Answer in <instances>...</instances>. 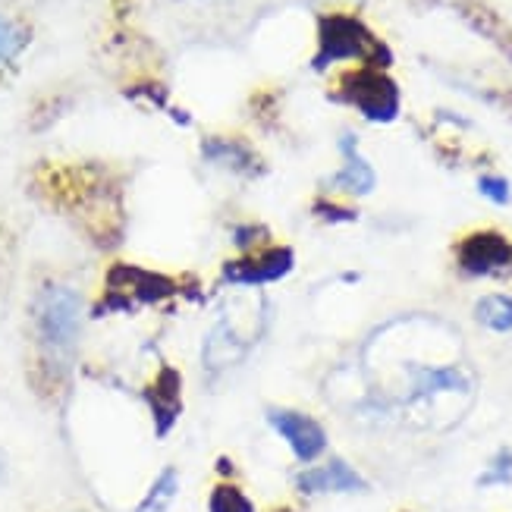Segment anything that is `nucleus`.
Instances as JSON below:
<instances>
[{
	"mask_svg": "<svg viewBox=\"0 0 512 512\" xmlns=\"http://www.w3.org/2000/svg\"><path fill=\"white\" fill-rule=\"evenodd\" d=\"M214 472H217V478H220V481H233V478H236V465H233V459H230V456H217Z\"/></svg>",
	"mask_w": 512,
	"mask_h": 512,
	"instance_id": "obj_23",
	"label": "nucleus"
},
{
	"mask_svg": "<svg viewBox=\"0 0 512 512\" xmlns=\"http://www.w3.org/2000/svg\"><path fill=\"white\" fill-rule=\"evenodd\" d=\"M85 318H88V308L76 286L48 283L35 293L32 327H35V343H38V362L51 377H57V381L73 368Z\"/></svg>",
	"mask_w": 512,
	"mask_h": 512,
	"instance_id": "obj_1",
	"label": "nucleus"
},
{
	"mask_svg": "<svg viewBox=\"0 0 512 512\" xmlns=\"http://www.w3.org/2000/svg\"><path fill=\"white\" fill-rule=\"evenodd\" d=\"M311 214H315L321 224H355V220H359V211L352 205L337 202V198H330V195L315 198V202H311Z\"/></svg>",
	"mask_w": 512,
	"mask_h": 512,
	"instance_id": "obj_19",
	"label": "nucleus"
},
{
	"mask_svg": "<svg viewBox=\"0 0 512 512\" xmlns=\"http://www.w3.org/2000/svg\"><path fill=\"white\" fill-rule=\"evenodd\" d=\"M271 512H296L293 506H277V509H271Z\"/></svg>",
	"mask_w": 512,
	"mask_h": 512,
	"instance_id": "obj_26",
	"label": "nucleus"
},
{
	"mask_svg": "<svg viewBox=\"0 0 512 512\" xmlns=\"http://www.w3.org/2000/svg\"><path fill=\"white\" fill-rule=\"evenodd\" d=\"M202 161L217 167V170H227L239 180H261L267 173V164L261 154L246 142V139H233V136H205L202 139Z\"/></svg>",
	"mask_w": 512,
	"mask_h": 512,
	"instance_id": "obj_10",
	"label": "nucleus"
},
{
	"mask_svg": "<svg viewBox=\"0 0 512 512\" xmlns=\"http://www.w3.org/2000/svg\"><path fill=\"white\" fill-rule=\"evenodd\" d=\"M497 484H512V450L509 447L497 450L478 478V487H497Z\"/></svg>",
	"mask_w": 512,
	"mask_h": 512,
	"instance_id": "obj_20",
	"label": "nucleus"
},
{
	"mask_svg": "<svg viewBox=\"0 0 512 512\" xmlns=\"http://www.w3.org/2000/svg\"><path fill=\"white\" fill-rule=\"evenodd\" d=\"M180 296L186 299V277H173L129 261H114L104 274L101 296L88 308V318L136 315L142 308H158Z\"/></svg>",
	"mask_w": 512,
	"mask_h": 512,
	"instance_id": "obj_2",
	"label": "nucleus"
},
{
	"mask_svg": "<svg viewBox=\"0 0 512 512\" xmlns=\"http://www.w3.org/2000/svg\"><path fill=\"white\" fill-rule=\"evenodd\" d=\"M271 242H274V233L267 224H261V220H242V224L230 230V246L236 249V255H252L264 246H271Z\"/></svg>",
	"mask_w": 512,
	"mask_h": 512,
	"instance_id": "obj_18",
	"label": "nucleus"
},
{
	"mask_svg": "<svg viewBox=\"0 0 512 512\" xmlns=\"http://www.w3.org/2000/svg\"><path fill=\"white\" fill-rule=\"evenodd\" d=\"M296 491L302 497H321V494H365L368 481L362 478V472L349 465L346 459L333 456L327 462H315L302 469L296 475Z\"/></svg>",
	"mask_w": 512,
	"mask_h": 512,
	"instance_id": "obj_9",
	"label": "nucleus"
},
{
	"mask_svg": "<svg viewBox=\"0 0 512 512\" xmlns=\"http://www.w3.org/2000/svg\"><path fill=\"white\" fill-rule=\"evenodd\" d=\"M208 512H258L255 500L236 481H217L208 494Z\"/></svg>",
	"mask_w": 512,
	"mask_h": 512,
	"instance_id": "obj_17",
	"label": "nucleus"
},
{
	"mask_svg": "<svg viewBox=\"0 0 512 512\" xmlns=\"http://www.w3.org/2000/svg\"><path fill=\"white\" fill-rule=\"evenodd\" d=\"M126 95L136 98V101H145L151 107H158V110L170 107V95H167V88L161 82H139V85H132Z\"/></svg>",
	"mask_w": 512,
	"mask_h": 512,
	"instance_id": "obj_22",
	"label": "nucleus"
},
{
	"mask_svg": "<svg viewBox=\"0 0 512 512\" xmlns=\"http://www.w3.org/2000/svg\"><path fill=\"white\" fill-rule=\"evenodd\" d=\"M267 425H271L283 440L289 453L296 456L302 465H315L330 447V437L318 418H311L308 412L286 409V406H271L267 409Z\"/></svg>",
	"mask_w": 512,
	"mask_h": 512,
	"instance_id": "obj_7",
	"label": "nucleus"
},
{
	"mask_svg": "<svg viewBox=\"0 0 512 512\" xmlns=\"http://www.w3.org/2000/svg\"><path fill=\"white\" fill-rule=\"evenodd\" d=\"M180 494V472H176V465H167V469L158 472V478L151 481L148 494L139 500L136 512H167Z\"/></svg>",
	"mask_w": 512,
	"mask_h": 512,
	"instance_id": "obj_15",
	"label": "nucleus"
},
{
	"mask_svg": "<svg viewBox=\"0 0 512 512\" xmlns=\"http://www.w3.org/2000/svg\"><path fill=\"white\" fill-rule=\"evenodd\" d=\"M330 98L337 104L352 107L362 120L377 126L396 123L399 110H403L399 82L390 73L371 70V66H352V70H346L337 79V88L330 92Z\"/></svg>",
	"mask_w": 512,
	"mask_h": 512,
	"instance_id": "obj_4",
	"label": "nucleus"
},
{
	"mask_svg": "<svg viewBox=\"0 0 512 512\" xmlns=\"http://www.w3.org/2000/svg\"><path fill=\"white\" fill-rule=\"evenodd\" d=\"M167 114H170L176 123H180V126H192V117L186 114V110H180V107H167Z\"/></svg>",
	"mask_w": 512,
	"mask_h": 512,
	"instance_id": "obj_24",
	"label": "nucleus"
},
{
	"mask_svg": "<svg viewBox=\"0 0 512 512\" xmlns=\"http://www.w3.org/2000/svg\"><path fill=\"white\" fill-rule=\"evenodd\" d=\"M246 352H249L246 337L239 333L233 318L224 315V318H217L214 327L208 330L205 346H202V365H205L208 374L230 371V368H236L242 359H246Z\"/></svg>",
	"mask_w": 512,
	"mask_h": 512,
	"instance_id": "obj_12",
	"label": "nucleus"
},
{
	"mask_svg": "<svg viewBox=\"0 0 512 512\" xmlns=\"http://www.w3.org/2000/svg\"><path fill=\"white\" fill-rule=\"evenodd\" d=\"M186 381H183V371L176 365H161L154 371L151 381L142 387V403L151 415V425H154V437H167L176 421L183 418L186 409Z\"/></svg>",
	"mask_w": 512,
	"mask_h": 512,
	"instance_id": "obj_8",
	"label": "nucleus"
},
{
	"mask_svg": "<svg viewBox=\"0 0 512 512\" xmlns=\"http://www.w3.org/2000/svg\"><path fill=\"white\" fill-rule=\"evenodd\" d=\"M340 154H343V167L327 180L333 192H343L352 198H365L377 186V173L368 158H362L359 151V136L355 132H343L340 136Z\"/></svg>",
	"mask_w": 512,
	"mask_h": 512,
	"instance_id": "obj_11",
	"label": "nucleus"
},
{
	"mask_svg": "<svg viewBox=\"0 0 512 512\" xmlns=\"http://www.w3.org/2000/svg\"><path fill=\"white\" fill-rule=\"evenodd\" d=\"M472 318L491 333H512V296L487 293L472 305Z\"/></svg>",
	"mask_w": 512,
	"mask_h": 512,
	"instance_id": "obj_14",
	"label": "nucleus"
},
{
	"mask_svg": "<svg viewBox=\"0 0 512 512\" xmlns=\"http://www.w3.org/2000/svg\"><path fill=\"white\" fill-rule=\"evenodd\" d=\"M456 271L469 280L503 277L512 271V239L500 230H472L453 246Z\"/></svg>",
	"mask_w": 512,
	"mask_h": 512,
	"instance_id": "obj_6",
	"label": "nucleus"
},
{
	"mask_svg": "<svg viewBox=\"0 0 512 512\" xmlns=\"http://www.w3.org/2000/svg\"><path fill=\"white\" fill-rule=\"evenodd\" d=\"M32 44V29L7 13H0V66H10Z\"/></svg>",
	"mask_w": 512,
	"mask_h": 512,
	"instance_id": "obj_16",
	"label": "nucleus"
},
{
	"mask_svg": "<svg viewBox=\"0 0 512 512\" xmlns=\"http://www.w3.org/2000/svg\"><path fill=\"white\" fill-rule=\"evenodd\" d=\"M469 374L456 365H415L409 368V403L434 399L437 393H469Z\"/></svg>",
	"mask_w": 512,
	"mask_h": 512,
	"instance_id": "obj_13",
	"label": "nucleus"
},
{
	"mask_svg": "<svg viewBox=\"0 0 512 512\" xmlns=\"http://www.w3.org/2000/svg\"><path fill=\"white\" fill-rule=\"evenodd\" d=\"M478 192L491 205H500V208L512 202V186H509L506 176H500V173H484V176H478Z\"/></svg>",
	"mask_w": 512,
	"mask_h": 512,
	"instance_id": "obj_21",
	"label": "nucleus"
},
{
	"mask_svg": "<svg viewBox=\"0 0 512 512\" xmlns=\"http://www.w3.org/2000/svg\"><path fill=\"white\" fill-rule=\"evenodd\" d=\"M337 63H359L371 70L390 73L396 63L393 48L371 32V26L355 13L333 10L318 16V51L311 57V70L324 73Z\"/></svg>",
	"mask_w": 512,
	"mask_h": 512,
	"instance_id": "obj_3",
	"label": "nucleus"
},
{
	"mask_svg": "<svg viewBox=\"0 0 512 512\" xmlns=\"http://www.w3.org/2000/svg\"><path fill=\"white\" fill-rule=\"evenodd\" d=\"M0 481H7V459L0 453Z\"/></svg>",
	"mask_w": 512,
	"mask_h": 512,
	"instance_id": "obj_25",
	"label": "nucleus"
},
{
	"mask_svg": "<svg viewBox=\"0 0 512 512\" xmlns=\"http://www.w3.org/2000/svg\"><path fill=\"white\" fill-rule=\"evenodd\" d=\"M296 271V249L286 242H271L252 255H233L220 264L217 283L230 289H261L283 283Z\"/></svg>",
	"mask_w": 512,
	"mask_h": 512,
	"instance_id": "obj_5",
	"label": "nucleus"
}]
</instances>
